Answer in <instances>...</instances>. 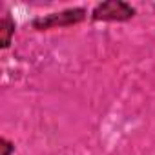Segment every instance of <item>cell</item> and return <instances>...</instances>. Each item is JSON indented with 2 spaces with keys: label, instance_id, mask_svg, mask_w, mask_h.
I'll return each mask as SVG.
<instances>
[{
  "label": "cell",
  "instance_id": "1",
  "mask_svg": "<svg viewBox=\"0 0 155 155\" xmlns=\"http://www.w3.org/2000/svg\"><path fill=\"white\" fill-rule=\"evenodd\" d=\"M86 18V11L82 8H73V9H66L60 13H49L44 17H38L33 20V28L35 29H51V28H66V26H73L79 24Z\"/></svg>",
  "mask_w": 155,
  "mask_h": 155
},
{
  "label": "cell",
  "instance_id": "2",
  "mask_svg": "<svg viewBox=\"0 0 155 155\" xmlns=\"http://www.w3.org/2000/svg\"><path fill=\"white\" fill-rule=\"evenodd\" d=\"M135 15V9L122 0H108L93 9V20L102 22H124Z\"/></svg>",
  "mask_w": 155,
  "mask_h": 155
},
{
  "label": "cell",
  "instance_id": "3",
  "mask_svg": "<svg viewBox=\"0 0 155 155\" xmlns=\"http://www.w3.org/2000/svg\"><path fill=\"white\" fill-rule=\"evenodd\" d=\"M0 33H2V48H8L11 44V37L15 33V22L11 20L9 15H6L2 24H0Z\"/></svg>",
  "mask_w": 155,
  "mask_h": 155
},
{
  "label": "cell",
  "instance_id": "4",
  "mask_svg": "<svg viewBox=\"0 0 155 155\" xmlns=\"http://www.w3.org/2000/svg\"><path fill=\"white\" fill-rule=\"evenodd\" d=\"M0 144H2V146H0V148H2V155H11V151L15 150V146L8 139H2V140H0Z\"/></svg>",
  "mask_w": 155,
  "mask_h": 155
}]
</instances>
